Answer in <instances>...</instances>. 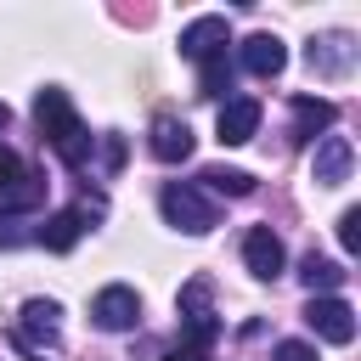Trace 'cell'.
Returning a JSON list of instances; mask_svg holds the SVG:
<instances>
[{"instance_id": "cell-1", "label": "cell", "mask_w": 361, "mask_h": 361, "mask_svg": "<svg viewBox=\"0 0 361 361\" xmlns=\"http://www.w3.org/2000/svg\"><path fill=\"white\" fill-rule=\"evenodd\" d=\"M34 118H39V135L51 141V152H56L68 169H79V164L90 158V130L79 124V113H73L68 90L45 85V90H39V102H34Z\"/></svg>"}, {"instance_id": "cell-2", "label": "cell", "mask_w": 361, "mask_h": 361, "mask_svg": "<svg viewBox=\"0 0 361 361\" xmlns=\"http://www.w3.org/2000/svg\"><path fill=\"white\" fill-rule=\"evenodd\" d=\"M180 350H192V355H203L214 338H220V316H214V305H209V276H192L186 288H180Z\"/></svg>"}, {"instance_id": "cell-3", "label": "cell", "mask_w": 361, "mask_h": 361, "mask_svg": "<svg viewBox=\"0 0 361 361\" xmlns=\"http://www.w3.org/2000/svg\"><path fill=\"white\" fill-rule=\"evenodd\" d=\"M158 203H164V220H169L175 231L203 237V231H214V226H220V209H214V203H209V197H203L192 180H169Z\"/></svg>"}, {"instance_id": "cell-4", "label": "cell", "mask_w": 361, "mask_h": 361, "mask_svg": "<svg viewBox=\"0 0 361 361\" xmlns=\"http://www.w3.org/2000/svg\"><path fill=\"white\" fill-rule=\"evenodd\" d=\"M90 322H96L102 333H130V327L141 322V299H135V288H124V282L102 288V293L90 299Z\"/></svg>"}, {"instance_id": "cell-5", "label": "cell", "mask_w": 361, "mask_h": 361, "mask_svg": "<svg viewBox=\"0 0 361 361\" xmlns=\"http://www.w3.org/2000/svg\"><path fill=\"white\" fill-rule=\"evenodd\" d=\"M62 338V305L56 299H28L23 316H17V344L28 350H56Z\"/></svg>"}, {"instance_id": "cell-6", "label": "cell", "mask_w": 361, "mask_h": 361, "mask_svg": "<svg viewBox=\"0 0 361 361\" xmlns=\"http://www.w3.org/2000/svg\"><path fill=\"white\" fill-rule=\"evenodd\" d=\"M305 322H310L316 338H327V344H350V338H355V310H350L338 293L310 299V305H305Z\"/></svg>"}, {"instance_id": "cell-7", "label": "cell", "mask_w": 361, "mask_h": 361, "mask_svg": "<svg viewBox=\"0 0 361 361\" xmlns=\"http://www.w3.org/2000/svg\"><path fill=\"white\" fill-rule=\"evenodd\" d=\"M259 118H265V107H259L254 96H226V102H220V118H214V135H220L226 147H243V141H254Z\"/></svg>"}, {"instance_id": "cell-8", "label": "cell", "mask_w": 361, "mask_h": 361, "mask_svg": "<svg viewBox=\"0 0 361 361\" xmlns=\"http://www.w3.org/2000/svg\"><path fill=\"white\" fill-rule=\"evenodd\" d=\"M350 169H355V147H350V135H322V141H316V158H310L316 186H344Z\"/></svg>"}, {"instance_id": "cell-9", "label": "cell", "mask_w": 361, "mask_h": 361, "mask_svg": "<svg viewBox=\"0 0 361 361\" xmlns=\"http://www.w3.org/2000/svg\"><path fill=\"white\" fill-rule=\"evenodd\" d=\"M243 265H248L259 282L282 276V265H288V254H282V237H276L271 226H254V231L243 237Z\"/></svg>"}, {"instance_id": "cell-10", "label": "cell", "mask_w": 361, "mask_h": 361, "mask_svg": "<svg viewBox=\"0 0 361 361\" xmlns=\"http://www.w3.org/2000/svg\"><path fill=\"white\" fill-rule=\"evenodd\" d=\"M226 45H231L226 17H197V23L180 28V56H192V62H209V56H220Z\"/></svg>"}, {"instance_id": "cell-11", "label": "cell", "mask_w": 361, "mask_h": 361, "mask_svg": "<svg viewBox=\"0 0 361 361\" xmlns=\"http://www.w3.org/2000/svg\"><path fill=\"white\" fill-rule=\"evenodd\" d=\"M152 158L158 164H186L192 158V130H186V118H169V113H158L152 118Z\"/></svg>"}, {"instance_id": "cell-12", "label": "cell", "mask_w": 361, "mask_h": 361, "mask_svg": "<svg viewBox=\"0 0 361 361\" xmlns=\"http://www.w3.org/2000/svg\"><path fill=\"white\" fill-rule=\"evenodd\" d=\"M243 68H248L254 79H276V73L288 68V45H282L276 34H248V39H243Z\"/></svg>"}, {"instance_id": "cell-13", "label": "cell", "mask_w": 361, "mask_h": 361, "mask_svg": "<svg viewBox=\"0 0 361 361\" xmlns=\"http://www.w3.org/2000/svg\"><path fill=\"white\" fill-rule=\"evenodd\" d=\"M333 124V102L322 96H293V141H316Z\"/></svg>"}, {"instance_id": "cell-14", "label": "cell", "mask_w": 361, "mask_h": 361, "mask_svg": "<svg viewBox=\"0 0 361 361\" xmlns=\"http://www.w3.org/2000/svg\"><path fill=\"white\" fill-rule=\"evenodd\" d=\"M79 231H85V220H79L73 209H62V214H51V220H39V231H34V243H39V248H51V254H68V248L79 243Z\"/></svg>"}, {"instance_id": "cell-15", "label": "cell", "mask_w": 361, "mask_h": 361, "mask_svg": "<svg viewBox=\"0 0 361 361\" xmlns=\"http://www.w3.org/2000/svg\"><path fill=\"white\" fill-rule=\"evenodd\" d=\"M299 282L310 288V299H322V293H333V288L344 282V265H333V259H322V254H305V259H299Z\"/></svg>"}, {"instance_id": "cell-16", "label": "cell", "mask_w": 361, "mask_h": 361, "mask_svg": "<svg viewBox=\"0 0 361 361\" xmlns=\"http://www.w3.org/2000/svg\"><path fill=\"white\" fill-rule=\"evenodd\" d=\"M310 68H322V73H344V68H350V39H344V34H333V39H310Z\"/></svg>"}, {"instance_id": "cell-17", "label": "cell", "mask_w": 361, "mask_h": 361, "mask_svg": "<svg viewBox=\"0 0 361 361\" xmlns=\"http://www.w3.org/2000/svg\"><path fill=\"white\" fill-rule=\"evenodd\" d=\"M203 186L220 192V197H248V192H254V175H248V169H226V164H214V169H203Z\"/></svg>"}, {"instance_id": "cell-18", "label": "cell", "mask_w": 361, "mask_h": 361, "mask_svg": "<svg viewBox=\"0 0 361 361\" xmlns=\"http://www.w3.org/2000/svg\"><path fill=\"white\" fill-rule=\"evenodd\" d=\"M197 90H203V96H226V90H231V56H226V51L203 62V79H197Z\"/></svg>"}, {"instance_id": "cell-19", "label": "cell", "mask_w": 361, "mask_h": 361, "mask_svg": "<svg viewBox=\"0 0 361 361\" xmlns=\"http://www.w3.org/2000/svg\"><path fill=\"white\" fill-rule=\"evenodd\" d=\"M338 243H344V254H361V209L338 214Z\"/></svg>"}, {"instance_id": "cell-20", "label": "cell", "mask_w": 361, "mask_h": 361, "mask_svg": "<svg viewBox=\"0 0 361 361\" xmlns=\"http://www.w3.org/2000/svg\"><path fill=\"white\" fill-rule=\"evenodd\" d=\"M23 175H28V169H23V158H17L11 147H0V197H6V192H11Z\"/></svg>"}, {"instance_id": "cell-21", "label": "cell", "mask_w": 361, "mask_h": 361, "mask_svg": "<svg viewBox=\"0 0 361 361\" xmlns=\"http://www.w3.org/2000/svg\"><path fill=\"white\" fill-rule=\"evenodd\" d=\"M276 361H316V350H310L305 338H282V344H276Z\"/></svg>"}, {"instance_id": "cell-22", "label": "cell", "mask_w": 361, "mask_h": 361, "mask_svg": "<svg viewBox=\"0 0 361 361\" xmlns=\"http://www.w3.org/2000/svg\"><path fill=\"white\" fill-rule=\"evenodd\" d=\"M124 164V135H102V169H118Z\"/></svg>"}, {"instance_id": "cell-23", "label": "cell", "mask_w": 361, "mask_h": 361, "mask_svg": "<svg viewBox=\"0 0 361 361\" xmlns=\"http://www.w3.org/2000/svg\"><path fill=\"white\" fill-rule=\"evenodd\" d=\"M158 361H203V355H192V350H169V355H158Z\"/></svg>"}, {"instance_id": "cell-24", "label": "cell", "mask_w": 361, "mask_h": 361, "mask_svg": "<svg viewBox=\"0 0 361 361\" xmlns=\"http://www.w3.org/2000/svg\"><path fill=\"white\" fill-rule=\"evenodd\" d=\"M6 124H11V107H6V102H0V130H6Z\"/></svg>"}]
</instances>
